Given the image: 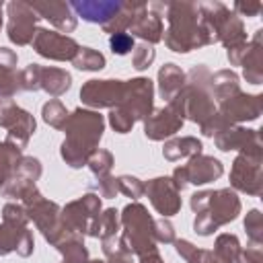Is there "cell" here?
<instances>
[{
	"label": "cell",
	"instance_id": "cell-1",
	"mask_svg": "<svg viewBox=\"0 0 263 263\" xmlns=\"http://www.w3.org/2000/svg\"><path fill=\"white\" fill-rule=\"evenodd\" d=\"M164 16L168 29L164 31V43L179 53L214 43L212 33L199 21V8L195 2H166Z\"/></svg>",
	"mask_w": 263,
	"mask_h": 263
},
{
	"label": "cell",
	"instance_id": "cell-2",
	"mask_svg": "<svg viewBox=\"0 0 263 263\" xmlns=\"http://www.w3.org/2000/svg\"><path fill=\"white\" fill-rule=\"evenodd\" d=\"M103 117L95 111L76 109L72 115H68L64 123L66 140L62 144V156L70 166L86 164L103 136Z\"/></svg>",
	"mask_w": 263,
	"mask_h": 263
},
{
	"label": "cell",
	"instance_id": "cell-3",
	"mask_svg": "<svg viewBox=\"0 0 263 263\" xmlns=\"http://www.w3.org/2000/svg\"><path fill=\"white\" fill-rule=\"evenodd\" d=\"M121 222H123L125 230H123V236L119 240H121L125 251L138 253L140 257L150 253V251H156V247H154V222L148 216L144 205L129 203L123 210Z\"/></svg>",
	"mask_w": 263,
	"mask_h": 263
},
{
	"label": "cell",
	"instance_id": "cell-4",
	"mask_svg": "<svg viewBox=\"0 0 263 263\" xmlns=\"http://www.w3.org/2000/svg\"><path fill=\"white\" fill-rule=\"evenodd\" d=\"M240 212V201L236 197L234 191L230 189H220V191H208V199H205V208L201 212H197L195 218V232L199 234H210L214 232L218 226L234 220Z\"/></svg>",
	"mask_w": 263,
	"mask_h": 263
},
{
	"label": "cell",
	"instance_id": "cell-5",
	"mask_svg": "<svg viewBox=\"0 0 263 263\" xmlns=\"http://www.w3.org/2000/svg\"><path fill=\"white\" fill-rule=\"evenodd\" d=\"M99 210H101L99 195L86 193L82 195V199L72 201L64 208L62 222L72 232H88L90 236H95V224L99 218Z\"/></svg>",
	"mask_w": 263,
	"mask_h": 263
},
{
	"label": "cell",
	"instance_id": "cell-6",
	"mask_svg": "<svg viewBox=\"0 0 263 263\" xmlns=\"http://www.w3.org/2000/svg\"><path fill=\"white\" fill-rule=\"evenodd\" d=\"M230 181L236 189L247 191L251 195L261 193V148L257 150H245L236 156Z\"/></svg>",
	"mask_w": 263,
	"mask_h": 263
},
{
	"label": "cell",
	"instance_id": "cell-7",
	"mask_svg": "<svg viewBox=\"0 0 263 263\" xmlns=\"http://www.w3.org/2000/svg\"><path fill=\"white\" fill-rule=\"evenodd\" d=\"M6 12H8V39L16 45L31 43L37 33V21H39L33 6L14 0L6 4Z\"/></svg>",
	"mask_w": 263,
	"mask_h": 263
},
{
	"label": "cell",
	"instance_id": "cell-8",
	"mask_svg": "<svg viewBox=\"0 0 263 263\" xmlns=\"http://www.w3.org/2000/svg\"><path fill=\"white\" fill-rule=\"evenodd\" d=\"M220 175H222V162L220 160H216L214 156L195 154V156H191L189 164L175 168L173 183H175L177 189H183L187 183L203 185V183H210V181L218 179Z\"/></svg>",
	"mask_w": 263,
	"mask_h": 263
},
{
	"label": "cell",
	"instance_id": "cell-9",
	"mask_svg": "<svg viewBox=\"0 0 263 263\" xmlns=\"http://www.w3.org/2000/svg\"><path fill=\"white\" fill-rule=\"evenodd\" d=\"M31 43L39 55L49 58V60H60V62L74 60L78 49H80V45L72 37L49 31V29H37Z\"/></svg>",
	"mask_w": 263,
	"mask_h": 263
},
{
	"label": "cell",
	"instance_id": "cell-10",
	"mask_svg": "<svg viewBox=\"0 0 263 263\" xmlns=\"http://www.w3.org/2000/svg\"><path fill=\"white\" fill-rule=\"evenodd\" d=\"M117 107L123 109L134 121L146 119L152 111V82L148 78H136L125 82L123 101Z\"/></svg>",
	"mask_w": 263,
	"mask_h": 263
},
{
	"label": "cell",
	"instance_id": "cell-11",
	"mask_svg": "<svg viewBox=\"0 0 263 263\" xmlns=\"http://www.w3.org/2000/svg\"><path fill=\"white\" fill-rule=\"evenodd\" d=\"M123 92L125 82L121 80H88L80 90V99L90 107H113L123 101Z\"/></svg>",
	"mask_w": 263,
	"mask_h": 263
},
{
	"label": "cell",
	"instance_id": "cell-12",
	"mask_svg": "<svg viewBox=\"0 0 263 263\" xmlns=\"http://www.w3.org/2000/svg\"><path fill=\"white\" fill-rule=\"evenodd\" d=\"M183 125V109L181 101L175 97L164 109L156 111L154 115L146 117V136L152 140H162L166 136H173Z\"/></svg>",
	"mask_w": 263,
	"mask_h": 263
},
{
	"label": "cell",
	"instance_id": "cell-13",
	"mask_svg": "<svg viewBox=\"0 0 263 263\" xmlns=\"http://www.w3.org/2000/svg\"><path fill=\"white\" fill-rule=\"evenodd\" d=\"M261 113V97L259 95H245L236 92L220 103V115L232 125L234 121L257 119Z\"/></svg>",
	"mask_w": 263,
	"mask_h": 263
},
{
	"label": "cell",
	"instance_id": "cell-14",
	"mask_svg": "<svg viewBox=\"0 0 263 263\" xmlns=\"http://www.w3.org/2000/svg\"><path fill=\"white\" fill-rule=\"evenodd\" d=\"M144 191L148 193L152 205L158 210V214L162 216H173L179 212L181 208V199H179V189L175 187L173 179H166V177H158V179H152Z\"/></svg>",
	"mask_w": 263,
	"mask_h": 263
},
{
	"label": "cell",
	"instance_id": "cell-15",
	"mask_svg": "<svg viewBox=\"0 0 263 263\" xmlns=\"http://www.w3.org/2000/svg\"><path fill=\"white\" fill-rule=\"evenodd\" d=\"M123 0H76L70 8L88 23H99L101 27L107 25L121 8Z\"/></svg>",
	"mask_w": 263,
	"mask_h": 263
},
{
	"label": "cell",
	"instance_id": "cell-16",
	"mask_svg": "<svg viewBox=\"0 0 263 263\" xmlns=\"http://www.w3.org/2000/svg\"><path fill=\"white\" fill-rule=\"evenodd\" d=\"M31 6H33V10L37 12V16L47 18V21H49L53 27H58L60 31L70 33V31L76 29V14H74V10L70 8L68 2L49 0V2H33Z\"/></svg>",
	"mask_w": 263,
	"mask_h": 263
},
{
	"label": "cell",
	"instance_id": "cell-17",
	"mask_svg": "<svg viewBox=\"0 0 263 263\" xmlns=\"http://www.w3.org/2000/svg\"><path fill=\"white\" fill-rule=\"evenodd\" d=\"M216 144L220 150H240V152L261 148L257 129H242V127H234V125H228L222 132H218Z\"/></svg>",
	"mask_w": 263,
	"mask_h": 263
},
{
	"label": "cell",
	"instance_id": "cell-18",
	"mask_svg": "<svg viewBox=\"0 0 263 263\" xmlns=\"http://www.w3.org/2000/svg\"><path fill=\"white\" fill-rule=\"evenodd\" d=\"M10 251H16L21 257L31 255L33 236L27 226H12L6 222L0 226V255H8Z\"/></svg>",
	"mask_w": 263,
	"mask_h": 263
},
{
	"label": "cell",
	"instance_id": "cell-19",
	"mask_svg": "<svg viewBox=\"0 0 263 263\" xmlns=\"http://www.w3.org/2000/svg\"><path fill=\"white\" fill-rule=\"evenodd\" d=\"M132 35H138L144 39V43H156L162 39V14L156 12L146 4V8L136 16V21L129 27Z\"/></svg>",
	"mask_w": 263,
	"mask_h": 263
},
{
	"label": "cell",
	"instance_id": "cell-20",
	"mask_svg": "<svg viewBox=\"0 0 263 263\" xmlns=\"http://www.w3.org/2000/svg\"><path fill=\"white\" fill-rule=\"evenodd\" d=\"M263 31L259 29L255 37L247 43V51L242 55V68H245V78L253 84H261L263 78V45H261Z\"/></svg>",
	"mask_w": 263,
	"mask_h": 263
},
{
	"label": "cell",
	"instance_id": "cell-21",
	"mask_svg": "<svg viewBox=\"0 0 263 263\" xmlns=\"http://www.w3.org/2000/svg\"><path fill=\"white\" fill-rule=\"evenodd\" d=\"M218 41H222L228 51L230 49H240V47H245L249 43L247 41V33H245V25L238 18V14H234L232 10L226 14L224 23L218 29Z\"/></svg>",
	"mask_w": 263,
	"mask_h": 263
},
{
	"label": "cell",
	"instance_id": "cell-22",
	"mask_svg": "<svg viewBox=\"0 0 263 263\" xmlns=\"http://www.w3.org/2000/svg\"><path fill=\"white\" fill-rule=\"evenodd\" d=\"M158 82H160V97L166 101H173L183 88L185 74L175 64H166L158 72Z\"/></svg>",
	"mask_w": 263,
	"mask_h": 263
},
{
	"label": "cell",
	"instance_id": "cell-23",
	"mask_svg": "<svg viewBox=\"0 0 263 263\" xmlns=\"http://www.w3.org/2000/svg\"><path fill=\"white\" fill-rule=\"evenodd\" d=\"M70 74L66 70L60 68H41L39 74V88L47 90L53 97H60L62 92H66L70 88Z\"/></svg>",
	"mask_w": 263,
	"mask_h": 263
},
{
	"label": "cell",
	"instance_id": "cell-24",
	"mask_svg": "<svg viewBox=\"0 0 263 263\" xmlns=\"http://www.w3.org/2000/svg\"><path fill=\"white\" fill-rule=\"evenodd\" d=\"M21 158L23 156L16 146H12L10 142H0V187L10 181Z\"/></svg>",
	"mask_w": 263,
	"mask_h": 263
},
{
	"label": "cell",
	"instance_id": "cell-25",
	"mask_svg": "<svg viewBox=\"0 0 263 263\" xmlns=\"http://www.w3.org/2000/svg\"><path fill=\"white\" fill-rule=\"evenodd\" d=\"M210 82H212L214 95H216V99H218L220 103L240 90V88H238V76H236L234 72H230V70L216 72V74L210 78Z\"/></svg>",
	"mask_w": 263,
	"mask_h": 263
},
{
	"label": "cell",
	"instance_id": "cell-26",
	"mask_svg": "<svg viewBox=\"0 0 263 263\" xmlns=\"http://www.w3.org/2000/svg\"><path fill=\"white\" fill-rule=\"evenodd\" d=\"M201 144L195 138H181V140H171L164 144V156L168 160H179L183 156H195L199 154Z\"/></svg>",
	"mask_w": 263,
	"mask_h": 263
},
{
	"label": "cell",
	"instance_id": "cell-27",
	"mask_svg": "<svg viewBox=\"0 0 263 263\" xmlns=\"http://www.w3.org/2000/svg\"><path fill=\"white\" fill-rule=\"evenodd\" d=\"M240 255V242L234 234H222L216 240V249H214V257L220 263H236Z\"/></svg>",
	"mask_w": 263,
	"mask_h": 263
},
{
	"label": "cell",
	"instance_id": "cell-28",
	"mask_svg": "<svg viewBox=\"0 0 263 263\" xmlns=\"http://www.w3.org/2000/svg\"><path fill=\"white\" fill-rule=\"evenodd\" d=\"M72 62L78 70H101L105 66L103 53H99L97 49H90V47H80Z\"/></svg>",
	"mask_w": 263,
	"mask_h": 263
},
{
	"label": "cell",
	"instance_id": "cell-29",
	"mask_svg": "<svg viewBox=\"0 0 263 263\" xmlns=\"http://www.w3.org/2000/svg\"><path fill=\"white\" fill-rule=\"evenodd\" d=\"M23 109L16 107L10 99H0V125L2 127H14L18 123V119L23 117Z\"/></svg>",
	"mask_w": 263,
	"mask_h": 263
},
{
	"label": "cell",
	"instance_id": "cell-30",
	"mask_svg": "<svg viewBox=\"0 0 263 263\" xmlns=\"http://www.w3.org/2000/svg\"><path fill=\"white\" fill-rule=\"evenodd\" d=\"M86 164L90 166V171H92L95 175H99V177H105V175L109 173L111 164H113V156H111L107 150H95V152L88 156Z\"/></svg>",
	"mask_w": 263,
	"mask_h": 263
},
{
	"label": "cell",
	"instance_id": "cell-31",
	"mask_svg": "<svg viewBox=\"0 0 263 263\" xmlns=\"http://www.w3.org/2000/svg\"><path fill=\"white\" fill-rule=\"evenodd\" d=\"M43 119L53 127H64V123L68 119V113H66V109L60 101H49L43 107Z\"/></svg>",
	"mask_w": 263,
	"mask_h": 263
},
{
	"label": "cell",
	"instance_id": "cell-32",
	"mask_svg": "<svg viewBox=\"0 0 263 263\" xmlns=\"http://www.w3.org/2000/svg\"><path fill=\"white\" fill-rule=\"evenodd\" d=\"M245 228H247V232H249L253 245L257 247V245L261 242V238H263V220H261V212H259V210H251V212L247 214V218H245Z\"/></svg>",
	"mask_w": 263,
	"mask_h": 263
},
{
	"label": "cell",
	"instance_id": "cell-33",
	"mask_svg": "<svg viewBox=\"0 0 263 263\" xmlns=\"http://www.w3.org/2000/svg\"><path fill=\"white\" fill-rule=\"evenodd\" d=\"M154 62V47L150 43H140L134 47V68L136 70H146Z\"/></svg>",
	"mask_w": 263,
	"mask_h": 263
},
{
	"label": "cell",
	"instance_id": "cell-34",
	"mask_svg": "<svg viewBox=\"0 0 263 263\" xmlns=\"http://www.w3.org/2000/svg\"><path fill=\"white\" fill-rule=\"evenodd\" d=\"M109 45H111V51L113 53L125 55V53H129L134 49V37L129 33H115V35H111Z\"/></svg>",
	"mask_w": 263,
	"mask_h": 263
},
{
	"label": "cell",
	"instance_id": "cell-35",
	"mask_svg": "<svg viewBox=\"0 0 263 263\" xmlns=\"http://www.w3.org/2000/svg\"><path fill=\"white\" fill-rule=\"evenodd\" d=\"M117 189L123 191V193H125L127 197H132V199H138V197L144 193V185H142L136 177H127V175H123V177L117 179Z\"/></svg>",
	"mask_w": 263,
	"mask_h": 263
},
{
	"label": "cell",
	"instance_id": "cell-36",
	"mask_svg": "<svg viewBox=\"0 0 263 263\" xmlns=\"http://www.w3.org/2000/svg\"><path fill=\"white\" fill-rule=\"evenodd\" d=\"M27 220H29V214L25 208L16 205V203H8L4 205V222L6 224H12V226H27Z\"/></svg>",
	"mask_w": 263,
	"mask_h": 263
},
{
	"label": "cell",
	"instance_id": "cell-37",
	"mask_svg": "<svg viewBox=\"0 0 263 263\" xmlns=\"http://www.w3.org/2000/svg\"><path fill=\"white\" fill-rule=\"evenodd\" d=\"M109 121H111V125L115 127V132H119V134L129 132V127L134 125V119H132L123 109H119V107H115V109L109 113Z\"/></svg>",
	"mask_w": 263,
	"mask_h": 263
},
{
	"label": "cell",
	"instance_id": "cell-38",
	"mask_svg": "<svg viewBox=\"0 0 263 263\" xmlns=\"http://www.w3.org/2000/svg\"><path fill=\"white\" fill-rule=\"evenodd\" d=\"M18 88V76L14 74V70H6L0 66V95L8 97Z\"/></svg>",
	"mask_w": 263,
	"mask_h": 263
},
{
	"label": "cell",
	"instance_id": "cell-39",
	"mask_svg": "<svg viewBox=\"0 0 263 263\" xmlns=\"http://www.w3.org/2000/svg\"><path fill=\"white\" fill-rule=\"evenodd\" d=\"M154 238H158L160 242H173V240H175L173 224L166 222V220H158V222H154Z\"/></svg>",
	"mask_w": 263,
	"mask_h": 263
},
{
	"label": "cell",
	"instance_id": "cell-40",
	"mask_svg": "<svg viewBox=\"0 0 263 263\" xmlns=\"http://www.w3.org/2000/svg\"><path fill=\"white\" fill-rule=\"evenodd\" d=\"M263 10V4L257 0H249V2H236L234 4V14H242V16H257Z\"/></svg>",
	"mask_w": 263,
	"mask_h": 263
},
{
	"label": "cell",
	"instance_id": "cell-41",
	"mask_svg": "<svg viewBox=\"0 0 263 263\" xmlns=\"http://www.w3.org/2000/svg\"><path fill=\"white\" fill-rule=\"evenodd\" d=\"M197 247H193L191 242H187V240H177V253L183 257V259H187L189 263H193V259H195V255H197Z\"/></svg>",
	"mask_w": 263,
	"mask_h": 263
},
{
	"label": "cell",
	"instance_id": "cell-42",
	"mask_svg": "<svg viewBox=\"0 0 263 263\" xmlns=\"http://www.w3.org/2000/svg\"><path fill=\"white\" fill-rule=\"evenodd\" d=\"M99 189H101V195H103V197H115V193H117V179L105 175V177L101 179Z\"/></svg>",
	"mask_w": 263,
	"mask_h": 263
},
{
	"label": "cell",
	"instance_id": "cell-43",
	"mask_svg": "<svg viewBox=\"0 0 263 263\" xmlns=\"http://www.w3.org/2000/svg\"><path fill=\"white\" fill-rule=\"evenodd\" d=\"M0 66L6 70H14L16 66V53L8 47H0Z\"/></svg>",
	"mask_w": 263,
	"mask_h": 263
},
{
	"label": "cell",
	"instance_id": "cell-44",
	"mask_svg": "<svg viewBox=\"0 0 263 263\" xmlns=\"http://www.w3.org/2000/svg\"><path fill=\"white\" fill-rule=\"evenodd\" d=\"M238 263H261V251L255 249H247L245 253L238 255Z\"/></svg>",
	"mask_w": 263,
	"mask_h": 263
},
{
	"label": "cell",
	"instance_id": "cell-45",
	"mask_svg": "<svg viewBox=\"0 0 263 263\" xmlns=\"http://www.w3.org/2000/svg\"><path fill=\"white\" fill-rule=\"evenodd\" d=\"M109 263H132V255L125 249H119L117 253L109 255Z\"/></svg>",
	"mask_w": 263,
	"mask_h": 263
},
{
	"label": "cell",
	"instance_id": "cell-46",
	"mask_svg": "<svg viewBox=\"0 0 263 263\" xmlns=\"http://www.w3.org/2000/svg\"><path fill=\"white\" fill-rule=\"evenodd\" d=\"M193 263H220V261H218V259L214 257V253H210V251H197Z\"/></svg>",
	"mask_w": 263,
	"mask_h": 263
},
{
	"label": "cell",
	"instance_id": "cell-47",
	"mask_svg": "<svg viewBox=\"0 0 263 263\" xmlns=\"http://www.w3.org/2000/svg\"><path fill=\"white\" fill-rule=\"evenodd\" d=\"M142 263H162V259H160V255L156 251H150V253L142 255Z\"/></svg>",
	"mask_w": 263,
	"mask_h": 263
},
{
	"label": "cell",
	"instance_id": "cell-48",
	"mask_svg": "<svg viewBox=\"0 0 263 263\" xmlns=\"http://www.w3.org/2000/svg\"><path fill=\"white\" fill-rule=\"evenodd\" d=\"M2 6H4V4L0 2V27H2Z\"/></svg>",
	"mask_w": 263,
	"mask_h": 263
}]
</instances>
